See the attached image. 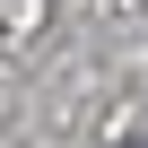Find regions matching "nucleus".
Returning <instances> with one entry per match:
<instances>
[{
    "label": "nucleus",
    "instance_id": "nucleus-1",
    "mask_svg": "<svg viewBox=\"0 0 148 148\" xmlns=\"http://www.w3.org/2000/svg\"><path fill=\"white\" fill-rule=\"evenodd\" d=\"M139 148H148V139H139Z\"/></svg>",
    "mask_w": 148,
    "mask_h": 148
}]
</instances>
